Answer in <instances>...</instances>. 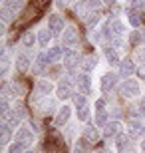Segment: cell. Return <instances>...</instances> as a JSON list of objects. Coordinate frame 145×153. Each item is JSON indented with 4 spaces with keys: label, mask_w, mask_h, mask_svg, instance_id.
Masks as SVG:
<instances>
[{
    "label": "cell",
    "mask_w": 145,
    "mask_h": 153,
    "mask_svg": "<svg viewBox=\"0 0 145 153\" xmlns=\"http://www.w3.org/2000/svg\"><path fill=\"white\" fill-rule=\"evenodd\" d=\"M119 90H121L123 96H127V97H137V96H139V91H141V88H139V82H137V79L125 78V79L121 82V85H119Z\"/></svg>",
    "instance_id": "6da1fadb"
},
{
    "label": "cell",
    "mask_w": 145,
    "mask_h": 153,
    "mask_svg": "<svg viewBox=\"0 0 145 153\" xmlns=\"http://www.w3.org/2000/svg\"><path fill=\"white\" fill-rule=\"evenodd\" d=\"M56 96L58 100H70V97L74 96V84L70 78H62L60 84H58L56 88Z\"/></svg>",
    "instance_id": "7a4b0ae2"
},
{
    "label": "cell",
    "mask_w": 145,
    "mask_h": 153,
    "mask_svg": "<svg viewBox=\"0 0 145 153\" xmlns=\"http://www.w3.org/2000/svg\"><path fill=\"white\" fill-rule=\"evenodd\" d=\"M14 137H16L18 141H22L24 145H32L34 143V131H32V127H28V125H20L16 129V133H14Z\"/></svg>",
    "instance_id": "3957f363"
},
{
    "label": "cell",
    "mask_w": 145,
    "mask_h": 153,
    "mask_svg": "<svg viewBox=\"0 0 145 153\" xmlns=\"http://www.w3.org/2000/svg\"><path fill=\"white\" fill-rule=\"evenodd\" d=\"M62 44H64V48H76V46L80 44L78 30H76V28H68V30H64V36H62Z\"/></svg>",
    "instance_id": "277c9868"
},
{
    "label": "cell",
    "mask_w": 145,
    "mask_h": 153,
    "mask_svg": "<svg viewBox=\"0 0 145 153\" xmlns=\"http://www.w3.org/2000/svg\"><path fill=\"white\" fill-rule=\"evenodd\" d=\"M80 62H82V60H80V52L72 50V48H68V50L64 52V66H66L68 70H74Z\"/></svg>",
    "instance_id": "5b68a950"
},
{
    "label": "cell",
    "mask_w": 145,
    "mask_h": 153,
    "mask_svg": "<svg viewBox=\"0 0 145 153\" xmlns=\"http://www.w3.org/2000/svg\"><path fill=\"white\" fill-rule=\"evenodd\" d=\"M48 28H50L54 34L64 32V18H62L60 14H50V16H48Z\"/></svg>",
    "instance_id": "8992f818"
},
{
    "label": "cell",
    "mask_w": 145,
    "mask_h": 153,
    "mask_svg": "<svg viewBox=\"0 0 145 153\" xmlns=\"http://www.w3.org/2000/svg\"><path fill=\"white\" fill-rule=\"evenodd\" d=\"M70 115H72V108H70V105H62V108L58 109V114H56V119H54V123H56L58 127L66 125V123H68V119H70Z\"/></svg>",
    "instance_id": "52a82bcc"
},
{
    "label": "cell",
    "mask_w": 145,
    "mask_h": 153,
    "mask_svg": "<svg viewBox=\"0 0 145 153\" xmlns=\"http://www.w3.org/2000/svg\"><path fill=\"white\" fill-rule=\"evenodd\" d=\"M125 14H127V22L131 24V26H135V28H137V26L143 22V14H141V12L137 10L135 6H129L127 10H125Z\"/></svg>",
    "instance_id": "ba28073f"
},
{
    "label": "cell",
    "mask_w": 145,
    "mask_h": 153,
    "mask_svg": "<svg viewBox=\"0 0 145 153\" xmlns=\"http://www.w3.org/2000/svg\"><path fill=\"white\" fill-rule=\"evenodd\" d=\"M127 135L129 137H141L143 135V123L139 119H129L127 121Z\"/></svg>",
    "instance_id": "9c48e42d"
},
{
    "label": "cell",
    "mask_w": 145,
    "mask_h": 153,
    "mask_svg": "<svg viewBox=\"0 0 145 153\" xmlns=\"http://www.w3.org/2000/svg\"><path fill=\"white\" fill-rule=\"evenodd\" d=\"M76 85H78V90L82 94H89V90H91V79H89L88 72H84V74H80L76 78Z\"/></svg>",
    "instance_id": "30bf717a"
},
{
    "label": "cell",
    "mask_w": 145,
    "mask_h": 153,
    "mask_svg": "<svg viewBox=\"0 0 145 153\" xmlns=\"http://www.w3.org/2000/svg\"><path fill=\"white\" fill-rule=\"evenodd\" d=\"M115 85H117V76L115 74L107 72V74L101 76V90H103V91H112Z\"/></svg>",
    "instance_id": "8fae6325"
},
{
    "label": "cell",
    "mask_w": 145,
    "mask_h": 153,
    "mask_svg": "<svg viewBox=\"0 0 145 153\" xmlns=\"http://www.w3.org/2000/svg\"><path fill=\"white\" fill-rule=\"evenodd\" d=\"M52 91H54V84L48 82V79H42V82L36 84V94H38L40 97H48Z\"/></svg>",
    "instance_id": "7c38bea8"
},
{
    "label": "cell",
    "mask_w": 145,
    "mask_h": 153,
    "mask_svg": "<svg viewBox=\"0 0 145 153\" xmlns=\"http://www.w3.org/2000/svg\"><path fill=\"white\" fill-rule=\"evenodd\" d=\"M133 72H137L133 60H131V58H127V60H121V64H119V74H121L123 78H129Z\"/></svg>",
    "instance_id": "4fadbf2b"
},
{
    "label": "cell",
    "mask_w": 145,
    "mask_h": 153,
    "mask_svg": "<svg viewBox=\"0 0 145 153\" xmlns=\"http://www.w3.org/2000/svg\"><path fill=\"white\" fill-rule=\"evenodd\" d=\"M121 133V123L119 121H112V123L106 125V131H103V135L107 137V139H112V137H117Z\"/></svg>",
    "instance_id": "5bb4252c"
},
{
    "label": "cell",
    "mask_w": 145,
    "mask_h": 153,
    "mask_svg": "<svg viewBox=\"0 0 145 153\" xmlns=\"http://www.w3.org/2000/svg\"><path fill=\"white\" fill-rule=\"evenodd\" d=\"M84 137L88 139L89 143H95L100 139V131H97V125H88L84 129Z\"/></svg>",
    "instance_id": "9a60e30c"
},
{
    "label": "cell",
    "mask_w": 145,
    "mask_h": 153,
    "mask_svg": "<svg viewBox=\"0 0 145 153\" xmlns=\"http://www.w3.org/2000/svg\"><path fill=\"white\" fill-rule=\"evenodd\" d=\"M52 36H54V32H52L50 28H44V30H40V32H38V44L42 46V48H46V46L50 44Z\"/></svg>",
    "instance_id": "2e32d148"
},
{
    "label": "cell",
    "mask_w": 145,
    "mask_h": 153,
    "mask_svg": "<svg viewBox=\"0 0 145 153\" xmlns=\"http://www.w3.org/2000/svg\"><path fill=\"white\" fill-rule=\"evenodd\" d=\"M48 64H52L50 58H48V52H40L38 60H36V72H44L48 68Z\"/></svg>",
    "instance_id": "e0dca14e"
},
{
    "label": "cell",
    "mask_w": 145,
    "mask_h": 153,
    "mask_svg": "<svg viewBox=\"0 0 145 153\" xmlns=\"http://www.w3.org/2000/svg\"><path fill=\"white\" fill-rule=\"evenodd\" d=\"M109 30H112V38L113 36H123L125 34V24L121 20H112L109 22Z\"/></svg>",
    "instance_id": "ac0fdd59"
},
{
    "label": "cell",
    "mask_w": 145,
    "mask_h": 153,
    "mask_svg": "<svg viewBox=\"0 0 145 153\" xmlns=\"http://www.w3.org/2000/svg\"><path fill=\"white\" fill-rule=\"evenodd\" d=\"M12 133H16V129H12L8 123H4V121H2V137H0V145H2V147H4V145H8Z\"/></svg>",
    "instance_id": "d6986e66"
},
{
    "label": "cell",
    "mask_w": 145,
    "mask_h": 153,
    "mask_svg": "<svg viewBox=\"0 0 145 153\" xmlns=\"http://www.w3.org/2000/svg\"><path fill=\"white\" fill-rule=\"evenodd\" d=\"M14 66H16V70H20V72H26V70L30 68V58L26 56V54H20V56H16V60H14Z\"/></svg>",
    "instance_id": "ffe728a7"
},
{
    "label": "cell",
    "mask_w": 145,
    "mask_h": 153,
    "mask_svg": "<svg viewBox=\"0 0 145 153\" xmlns=\"http://www.w3.org/2000/svg\"><path fill=\"white\" fill-rule=\"evenodd\" d=\"M80 66H82L84 72H91V70L97 66V58H95V56H86V58H82Z\"/></svg>",
    "instance_id": "44dd1931"
},
{
    "label": "cell",
    "mask_w": 145,
    "mask_h": 153,
    "mask_svg": "<svg viewBox=\"0 0 145 153\" xmlns=\"http://www.w3.org/2000/svg\"><path fill=\"white\" fill-rule=\"evenodd\" d=\"M106 58H107V62L112 64V66H119V64H121V60H119V56H117V50L113 48V46L106 50Z\"/></svg>",
    "instance_id": "7402d4cb"
},
{
    "label": "cell",
    "mask_w": 145,
    "mask_h": 153,
    "mask_svg": "<svg viewBox=\"0 0 145 153\" xmlns=\"http://www.w3.org/2000/svg\"><path fill=\"white\" fill-rule=\"evenodd\" d=\"M48 58H50L52 64H56V62H60L62 58H64V52H62V48L54 46V48H50V50H48Z\"/></svg>",
    "instance_id": "603a6c76"
},
{
    "label": "cell",
    "mask_w": 145,
    "mask_h": 153,
    "mask_svg": "<svg viewBox=\"0 0 145 153\" xmlns=\"http://www.w3.org/2000/svg\"><path fill=\"white\" fill-rule=\"evenodd\" d=\"M36 36H38V34H34V32H26V34L22 36V40H20V42H22L24 48H32V46L38 42V38H36Z\"/></svg>",
    "instance_id": "cb8c5ba5"
},
{
    "label": "cell",
    "mask_w": 145,
    "mask_h": 153,
    "mask_svg": "<svg viewBox=\"0 0 145 153\" xmlns=\"http://www.w3.org/2000/svg\"><path fill=\"white\" fill-rule=\"evenodd\" d=\"M2 8H6V10H10V12H20L22 10V2L20 0H4V6Z\"/></svg>",
    "instance_id": "d4e9b609"
},
{
    "label": "cell",
    "mask_w": 145,
    "mask_h": 153,
    "mask_svg": "<svg viewBox=\"0 0 145 153\" xmlns=\"http://www.w3.org/2000/svg\"><path fill=\"white\" fill-rule=\"evenodd\" d=\"M89 145H91V143H89L88 139L82 135V139H78V141H76V153H86V151H89Z\"/></svg>",
    "instance_id": "484cf974"
},
{
    "label": "cell",
    "mask_w": 145,
    "mask_h": 153,
    "mask_svg": "<svg viewBox=\"0 0 145 153\" xmlns=\"http://www.w3.org/2000/svg\"><path fill=\"white\" fill-rule=\"evenodd\" d=\"M72 100H74V105H76L78 109H80V108H84V105H88V100H86V96L82 94V91H80V94H74Z\"/></svg>",
    "instance_id": "4316f807"
},
{
    "label": "cell",
    "mask_w": 145,
    "mask_h": 153,
    "mask_svg": "<svg viewBox=\"0 0 145 153\" xmlns=\"http://www.w3.org/2000/svg\"><path fill=\"white\" fill-rule=\"evenodd\" d=\"M143 32H139V30H133L131 34H129V44H133V46H137V44H141L143 42Z\"/></svg>",
    "instance_id": "83f0119b"
},
{
    "label": "cell",
    "mask_w": 145,
    "mask_h": 153,
    "mask_svg": "<svg viewBox=\"0 0 145 153\" xmlns=\"http://www.w3.org/2000/svg\"><path fill=\"white\" fill-rule=\"evenodd\" d=\"M107 123H109V121H107L106 109H103V111H95V125H97V127H100V125H103V127H106Z\"/></svg>",
    "instance_id": "f1b7e54d"
},
{
    "label": "cell",
    "mask_w": 145,
    "mask_h": 153,
    "mask_svg": "<svg viewBox=\"0 0 145 153\" xmlns=\"http://www.w3.org/2000/svg\"><path fill=\"white\" fill-rule=\"evenodd\" d=\"M89 115H91V109H89V105H84V108L78 109V119H80V121H88Z\"/></svg>",
    "instance_id": "f546056e"
},
{
    "label": "cell",
    "mask_w": 145,
    "mask_h": 153,
    "mask_svg": "<svg viewBox=\"0 0 145 153\" xmlns=\"http://www.w3.org/2000/svg\"><path fill=\"white\" fill-rule=\"evenodd\" d=\"M127 131H121V133H119V135L115 137V145H117V149H123L125 147V143H127Z\"/></svg>",
    "instance_id": "4dcf8cb0"
},
{
    "label": "cell",
    "mask_w": 145,
    "mask_h": 153,
    "mask_svg": "<svg viewBox=\"0 0 145 153\" xmlns=\"http://www.w3.org/2000/svg\"><path fill=\"white\" fill-rule=\"evenodd\" d=\"M24 147H26V145H24L22 141H18V139H16V141L8 147V153H24Z\"/></svg>",
    "instance_id": "1f68e13d"
},
{
    "label": "cell",
    "mask_w": 145,
    "mask_h": 153,
    "mask_svg": "<svg viewBox=\"0 0 145 153\" xmlns=\"http://www.w3.org/2000/svg\"><path fill=\"white\" fill-rule=\"evenodd\" d=\"M10 70V58H8V52H2V74H6Z\"/></svg>",
    "instance_id": "d6a6232c"
},
{
    "label": "cell",
    "mask_w": 145,
    "mask_h": 153,
    "mask_svg": "<svg viewBox=\"0 0 145 153\" xmlns=\"http://www.w3.org/2000/svg\"><path fill=\"white\" fill-rule=\"evenodd\" d=\"M0 14H2V22H4V24H10V22H12V18L16 16L14 12L6 10V8H2V12H0Z\"/></svg>",
    "instance_id": "836d02e7"
},
{
    "label": "cell",
    "mask_w": 145,
    "mask_h": 153,
    "mask_svg": "<svg viewBox=\"0 0 145 153\" xmlns=\"http://www.w3.org/2000/svg\"><path fill=\"white\" fill-rule=\"evenodd\" d=\"M14 111H16L22 119L26 117V109H24V105H20V103H14Z\"/></svg>",
    "instance_id": "e575fe53"
},
{
    "label": "cell",
    "mask_w": 145,
    "mask_h": 153,
    "mask_svg": "<svg viewBox=\"0 0 145 153\" xmlns=\"http://www.w3.org/2000/svg\"><path fill=\"white\" fill-rule=\"evenodd\" d=\"M97 22H100V16H97V14H95V16H89L88 18V28H94Z\"/></svg>",
    "instance_id": "d590c367"
},
{
    "label": "cell",
    "mask_w": 145,
    "mask_h": 153,
    "mask_svg": "<svg viewBox=\"0 0 145 153\" xmlns=\"http://www.w3.org/2000/svg\"><path fill=\"white\" fill-rule=\"evenodd\" d=\"M34 4L38 6L40 10H44L46 6H50V0H34Z\"/></svg>",
    "instance_id": "8d00e7d4"
},
{
    "label": "cell",
    "mask_w": 145,
    "mask_h": 153,
    "mask_svg": "<svg viewBox=\"0 0 145 153\" xmlns=\"http://www.w3.org/2000/svg\"><path fill=\"white\" fill-rule=\"evenodd\" d=\"M103 109H106V102L103 100H97L95 102V111H103Z\"/></svg>",
    "instance_id": "74e56055"
},
{
    "label": "cell",
    "mask_w": 145,
    "mask_h": 153,
    "mask_svg": "<svg viewBox=\"0 0 145 153\" xmlns=\"http://www.w3.org/2000/svg\"><path fill=\"white\" fill-rule=\"evenodd\" d=\"M137 76H139L141 79L145 82V64H141V66H137Z\"/></svg>",
    "instance_id": "f35d334b"
},
{
    "label": "cell",
    "mask_w": 145,
    "mask_h": 153,
    "mask_svg": "<svg viewBox=\"0 0 145 153\" xmlns=\"http://www.w3.org/2000/svg\"><path fill=\"white\" fill-rule=\"evenodd\" d=\"M100 4H101V0H88V6L91 8V10H94V8H97Z\"/></svg>",
    "instance_id": "ab89813d"
},
{
    "label": "cell",
    "mask_w": 145,
    "mask_h": 153,
    "mask_svg": "<svg viewBox=\"0 0 145 153\" xmlns=\"http://www.w3.org/2000/svg\"><path fill=\"white\" fill-rule=\"evenodd\" d=\"M70 4V0H58V6H68Z\"/></svg>",
    "instance_id": "60d3db41"
},
{
    "label": "cell",
    "mask_w": 145,
    "mask_h": 153,
    "mask_svg": "<svg viewBox=\"0 0 145 153\" xmlns=\"http://www.w3.org/2000/svg\"><path fill=\"white\" fill-rule=\"evenodd\" d=\"M115 0H103V4H113Z\"/></svg>",
    "instance_id": "b9f144b4"
},
{
    "label": "cell",
    "mask_w": 145,
    "mask_h": 153,
    "mask_svg": "<svg viewBox=\"0 0 145 153\" xmlns=\"http://www.w3.org/2000/svg\"><path fill=\"white\" fill-rule=\"evenodd\" d=\"M141 153H145V141L141 143Z\"/></svg>",
    "instance_id": "7bdbcfd3"
},
{
    "label": "cell",
    "mask_w": 145,
    "mask_h": 153,
    "mask_svg": "<svg viewBox=\"0 0 145 153\" xmlns=\"http://www.w3.org/2000/svg\"><path fill=\"white\" fill-rule=\"evenodd\" d=\"M26 153H38V151H26Z\"/></svg>",
    "instance_id": "ee69618b"
}]
</instances>
